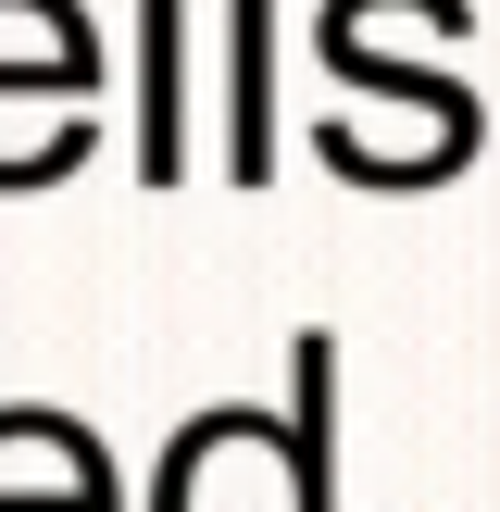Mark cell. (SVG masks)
<instances>
[{
    "label": "cell",
    "instance_id": "5b68a950",
    "mask_svg": "<svg viewBox=\"0 0 500 512\" xmlns=\"http://www.w3.org/2000/svg\"><path fill=\"white\" fill-rule=\"evenodd\" d=\"M150 175H188V88H175V0H150V125H138Z\"/></svg>",
    "mask_w": 500,
    "mask_h": 512
},
{
    "label": "cell",
    "instance_id": "3957f363",
    "mask_svg": "<svg viewBox=\"0 0 500 512\" xmlns=\"http://www.w3.org/2000/svg\"><path fill=\"white\" fill-rule=\"evenodd\" d=\"M0 512H125V463L63 400H0Z\"/></svg>",
    "mask_w": 500,
    "mask_h": 512
},
{
    "label": "cell",
    "instance_id": "7a4b0ae2",
    "mask_svg": "<svg viewBox=\"0 0 500 512\" xmlns=\"http://www.w3.org/2000/svg\"><path fill=\"white\" fill-rule=\"evenodd\" d=\"M100 150L88 0H0V188H63Z\"/></svg>",
    "mask_w": 500,
    "mask_h": 512
},
{
    "label": "cell",
    "instance_id": "277c9868",
    "mask_svg": "<svg viewBox=\"0 0 500 512\" xmlns=\"http://www.w3.org/2000/svg\"><path fill=\"white\" fill-rule=\"evenodd\" d=\"M275 163V88H263V0H238V25H225V175H250L263 188Z\"/></svg>",
    "mask_w": 500,
    "mask_h": 512
},
{
    "label": "cell",
    "instance_id": "6da1fadb",
    "mask_svg": "<svg viewBox=\"0 0 500 512\" xmlns=\"http://www.w3.org/2000/svg\"><path fill=\"white\" fill-rule=\"evenodd\" d=\"M150 512H338V338H288V400H200L150 463Z\"/></svg>",
    "mask_w": 500,
    "mask_h": 512
}]
</instances>
